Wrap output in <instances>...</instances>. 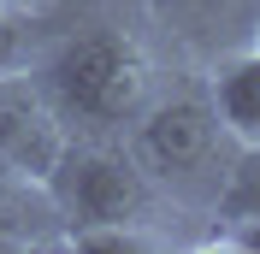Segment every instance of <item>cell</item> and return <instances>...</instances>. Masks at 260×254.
Segmentation results:
<instances>
[{
  "label": "cell",
  "mask_w": 260,
  "mask_h": 254,
  "mask_svg": "<svg viewBox=\"0 0 260 254\" xmlns=\"http://www.w3.org/2000/svg\"><path fill=\"white\" fill-rule=\"evenodd\" d=\"M207 101L237 148H260V48H237L201 71Z\"/></svg>",
  "instance_id": "cell-6"
},
{
  "label": "cell",
  "mask_w": 260,
  "mask_h": 254,
  "mask_svg": "<svg viewBox=\"0 0 260 254\" xmlns=\"http://www.w3.org/2000/svg\"><path fill=\"white\" fill-rule=\"evenodd\" d=\"M124 148L136 154V166L166 195L172 213L213 219L219 189L231 177V160H237V142L219 124V112L207 101V83L195 71H183V83H172V89L160 83V95L148 101V112L130 124Z\"/></svg>",
  "instance_id": "cell-2"
},
{
  "label": "cell",
  "mask_w": 260,
  "mask_h": 254,
  "mask_svg": "<svg viewBox=\"0 0 260 254\" xmlns=\"http://www.w3.org/2000/svg\"><path fill=\"white\" fill-rule=\"evenodd\" d=\"M237 213H260V148H237L219 207H213V219H237Z\"/></svg>",
  "instance_id": "cell-7"
},
{
  "label": "cell",
  "mask_w": 260,
  "mask_h": 254,
  "mask_svg": "<svg viewBox=\"0 0 260 254\" xmlns=\"http://www.w3.org/2000/svg\"><path fill=\"white\" fill-rule=\"evenodd\" d=\"M260 0H142V36L178 71H207L237 48H254Z\"/></svg>",
  "instance_id": "cell-4"
},
{
  "label": "cell",
  "mask_w": 260,
  "mask_h": 254,
  "mask_svg": "<svg viewBox=\"0 0 260 254\" xmlns=\"http://www.w3.org/2000/svg\"><path fill=\"white\" fill-rule=\"evenodd\" d=\"M42 201H48L59 237L65 231H95V225H148V231H166V219H172L166 195L148 183V172L136 166L124 136H71L59 166L42 183Z\"/></svg>",
  "instance_id": "cell-3"
},
{
  "label": "cell",
  "mask_w": 260,
  "mask_h": 254,
  "mask_svg": "<svg viewBox=\"0 0 260 254\" xmlns=\"http://www.w3.org/2000/svg\"><path fill=\"white\" fill-rule=\"evenodd\" d=\"M30 71L59 107L71 136H130V124L160 95V53L142 30L77 24L36 48Z\"/></svg>",
  "instance_id": "cell-1"
},
{
  "label": "cell",
  "mask_w": 260,
  "mask_h": 254,
  "mask_svg": "<svg viewBox=\"0 0 260 254\" xmlns=\"http://www.w3.org/2000/svg\"><path fill=\"white\" fill-rule=\"evenodd\" d=\"M0 248H36L30 219H18V201H0Z\"/></svg>",
  "instance_id": "cell-9"
},
{
  "label": "cell",
  "mask_w": 260,
  "mask_h": 254,
  "mask_svg": "<svg viewBox=\"0 0 260 254\" xmlns=\"http://www.w3.org/2000/svg\"><path fill=\"white\" fill-rule=\"evenodd\" d=\"M65 142H71V130H65L59 107L48 101L42 77H36L30 65L0 71V160H6L24 183L42 189L48 172L59 166Z\"/></svg>",
  "instance_id": "cell-5"
},
{
  "label": "cell",
  "mask_w": 260,
  "mask_h": 254,
  "mask_svg": "<svg viewBox=\"0 0 260 254\" xmlns=\"http://www.w3.org/2000/svg\"><path fill=\"white\" fill-rule=\"evenodd\" d=\"M254 48H260V30H254Z\"/></svg>",
  "instance_id": "cell-10"
},
{
  "label": "cell",
  "mask_w": 260,
  "mask_h": 254,
  "mask_svg": "<svg viewBox=\"0 0 260 254\" xmlns=\"http://www.w3.org/2000/svg\"><path fill=\"white\" fill-rule=\"evenodd\" d=\"M36 48H42V36H36V12L24 6V0H0V71L30 65Z\"/></svg>",
  "instance_id": "cell-8"
}]
</instances>
